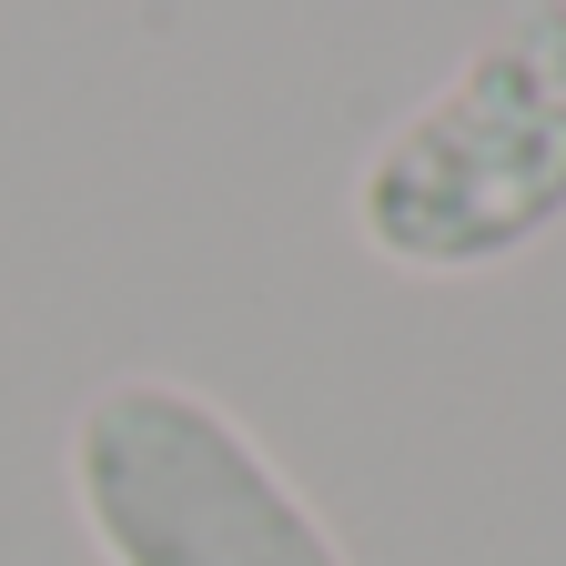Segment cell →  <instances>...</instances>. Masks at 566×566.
Instances as JSON below:
<instances>
[{"instance_id": "1", "label": "cell", "mask_w": 566, "mask_h": 566, "mask_svg": "<svg viewBox=\"0 0 566 566\" xmlns=\"http://www.w3.org/2000/svg\"><path fill=\"white\" fill-rule=\"evenodd\" d=\"M566 223V0H516L446 92L354 172V233L395 273H495Z\"/></svg>"}, {"instance_id": "2", "label": "cell", "mask_w": 566, "mask_h": 566, "mask_svg": "<svg viewBox=\"0 0 566 566\" xmlns=\"http://www.w3.org/2000/svg\"><path fill=\"white\" fill-rule=\"evenodd\" d=\"M71 506L112 566H354L243 415L172 375H112L82 395Z\"/></svg>"}]
</instances>
